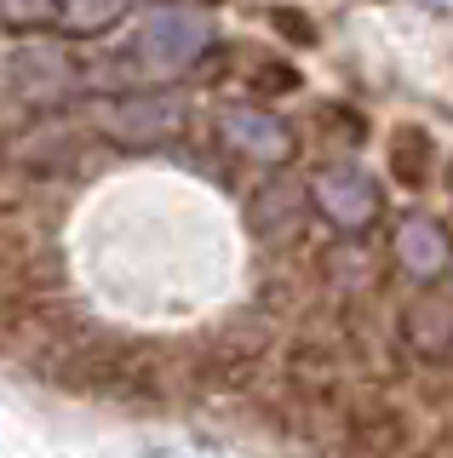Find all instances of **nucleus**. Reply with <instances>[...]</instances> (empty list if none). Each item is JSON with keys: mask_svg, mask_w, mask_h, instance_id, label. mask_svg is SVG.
I'll list each match as a JSON object with an SVG mask.
<instances>
[{"mask_svg": "<svg viewBox=\"0 0 453 458\" xmlns=\"http://www.w3.org/2000/svg\"><path fill=\"white\" fill-rule=\"evenodd\" d=\"M201 47H207V18L167 6V12H155V18L138 29V40H132V69H138L144 81L178 75L184 64H195V57H201Z\"/></svg>", "mask_w": 453, "mask_h": 458, "instance_id": "1", "label": "nucleus"}, {"mask_svg": "<svg viewBox=\"0 0 453 458\" xmlns=\"http://www.w3.org/2000/svg\"><path fill=\"white\" fill-rule=\"evenodd\" d=\"M224 132H230L235 149L259 155V161H281V155L293 149L287 126L270 121V114H259V109H230V114H224Z\"/></svg>", "mask_w": 453, "mask_h": 458, "instance_id": "2", "label": "nucleus"}, {"mask_svg": "<svg viewBox=\"0 0 453 458\" xmlns=\"http://www.w3.org/2000/svg\"><path fill=\"white\" fill-rule=\"evenodd\" d=\"M321 207H328L338 224H362L367 212H373V190H367L356 172H328V178H321Z\"/></svg>", "mask_w": 453, "mask_h": 458, "instance_id": "3", "label": "nucleus"}, {"mask_svg": "<svg viewBox=\"0 0 453 458\" xmlns=\"http://www.w3.org/2000/svg\"><path fill=\"white\" fill-rule=\"evenodd\" d=\"M402 258L414 264V276H436V269H442V235L424 218H414L402 229Z\"/></svg>", "mask_w": 453, "mask_h": 458, "instance_id": "4", "label": "nucleus"}, {"mask_svg": "<svg viewBox=\"0 0 453 458\" xmlns=\"http://www.w3.org/2000/svg\"><path fill=\"white\" fill-rule=\"evenodd\" d=\"M390 166H396L402 183H424V172H431V138H424L419 126H407V132L390 143Z\"/></svg>", "mask_w": 453, "mask_h": 458, "instance_id": "5", "label": "nucleus"}, {"mask_svg": "<svg viewBox=\"0 0 453 458\" xmlns=\"http://www.w3.org/2000/svg\"><path fill=\"white\" fill-rule=\"evenodd\" d=\"M126 6H132V0H69V6H64V23L75 29V35H98V29H109Z\"/></svg>", "mask_w": 453, "mask_h": 458, "instance_id": "6", "label": "nucleus"}, {"mask_svg": "<svg viewBox=\"0 0 453 458\" xmlns=\"http://www.w3.org/2000/svg\"><path fill=\"white\" fill-rule=\"evenodd\" d=\"M64 18V0H0V23L6 29H47Z\"/></svg>", "mask_w": 453, "mask_h": 458, "instance_id": "7", "label": "nucleus"}, {"mask_svg": "<svg viewBox=\"0 0 453 458\" xmlns=\"http://www.w3.org/2000/svg\"><path fill=\"white\" fill-rule=\"evenodd\" d=\"M178 121V109L173 104H144V109H121L115 114V126H144V138H155V132H167V126H173Z\"/></svg>", "mask_w": 453, "mask_h": 458, "instance_id": "8", "label": "nucleus"}]
</instances>
